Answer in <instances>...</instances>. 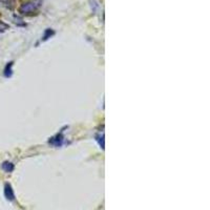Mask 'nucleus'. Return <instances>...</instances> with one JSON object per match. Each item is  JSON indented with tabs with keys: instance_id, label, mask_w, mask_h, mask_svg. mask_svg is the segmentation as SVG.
Returning a JSON list of instances; mask_svg holds the SVG:
<instances>
[{
	"instance_id": "obj_6",
	"label": "nucleus",
	"mask_w": 210,
	"mask_h": 210,
	"mask_svg": "<svg viewBox=\"0 0 210 210\" xmlns=\"http://www.w3.org/2000/svg\"><path fill=\"white\" fill-rule=\"evenodd\" d=\"M51 35H54V31H51V28H48V30L45 31V34H44V36H43V40L48 39V37H51Z\"/></svg>"
},
{
	"instance_id": "obj_5",
	"label": "nucleus",
	"mask_w": 210,
	"mask_h": 210,
	"mask_svg": "<svg viewBox=\"0 0 210 210\" xmlns=\"http://www.w3.org/2000/svg\"><path fill=\"white\" fill-rule=\"evenodd\" d=\"M0 1H1L5 7H7L10 8H12L14 5V0H0Z\"/></svg>"
},
{
	"instance_id": "obj_2",
	"label": "nucleus",
	"mask_w": 210,
	"mask_h": 210,
	"mask_svg": "<svg viewBox=\"0 0 210 210\" xmlns=\"http://www.w3.org/2000/svg\"><path fill=\"white\" fill-rule=\"evenodd\" d=\"M4 195L8 201H14L15 200V193L12 188V186L10 184H5L4 186Z\"/></svg>"
},
{
	"instance_id": "obj_1",
	"label": "nucleus",
	"mask_w": 210,
	"mask_h": 210,
	"mask_svg": "<svg viewBox=\"0 0 210 210\" xmlns=\"http://www.w3.org/2000/svg\"><path fill=\"white\" fill-rule=\"evenodd\" d=\"M42 0H32L30 2H25V3L21 4V7H19V12L21 14H31L37 11L41 7Z\"/></svg>"
},
{
	"instance_id": "obj_3",
	"label": "nucleus",
	"mask_w": 210,
	"mask_h": 210,
	"mask_svg": "<svg viewBox=\"0 0 210 210\" xmlns=\"http://www.w3.org/2000/svg\"><path fill=\"white\" fill-rule=\"evenodd\" d=\"M14 168H15L14 167V164L11 162H4L2 164V169L7 172H12L14 170Z\"/></svg>"
},
{
	"instance_id": "obj_4",
	"label": "nucleus",
	"mask_w": 210,
	"mask_h": 210,
	"mask_svg": "<svg viewBox=\"0 0 210 210\" xmlns=\"http://www.w3.org/2000/svg\"><path fill=\"white\" fill-rule=\"evenodd\" d=\"M12 66H13V62H10L7 66H5V68H4V76L5 77L12 76Z\"/></svg>"
},
{
	"instance_id": "obj_7",
	"label": "nucleus",
	"mask_w": 210,
	"mask_h": 210,
	"mask_svg": "<svg viewBox=\"0 0 210 210\" xmlns=\"http://www.w3.org/2000/svg\"><path fill=\"white\" fill-rule=\"evenodd\" d=\"M7 28H8V25L7 23L0 21V32H4V31H7Z\"/></svg>"
}]
</instances>
